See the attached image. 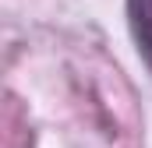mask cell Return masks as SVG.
<instances>
[{"instance_id": "1", "label": "cell", "mask_w": 152, "mask_h": 148, "mask_svg": "<svg viewBox=\"0 0 152 148\" xmlns=\"http://www.w3.org/2000/svg\"><path fill=\"white\" fill-rule=\"evenodd\" d=\"M124 7H127V28L134 39V49L152 71V0H124Z\"/></svg>"}]
</instances>
